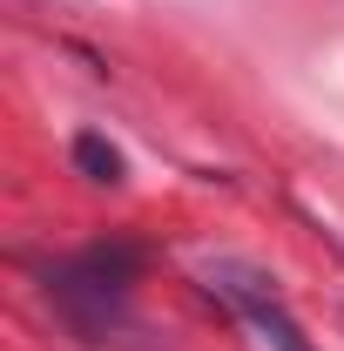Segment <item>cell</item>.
I'll return each instance as SVG.
<instances>
[{
    "label": "cell",
    "instance_id": "1",
    "mask_svg": "<svg viewBox=\"0 0 344 351\" xmlns=\"http://www.w3.org/2000/svg\"><path fill=\"white\" fill-rule=\"evenodd\" d=\"M135 277H142V250H135V243H95V250H82L75 263H61V270L47 277V291H54V304L68 311V324L101 331V324L122 317Z\"/></svg>",
    "mask_w": 344,
    "mask_h": 351
},
{
    "label": "cell",
    "instance_id": "2",
    "mask_svg": "<svg viewBox=\"0 0 344 351\" xmlns=\"http://www.w3.org/2000/svg\"><path fill=\"white\" fill-rule=\"evenodd\" d=\"M203 277H210V291L223 298V304H236L263 338H270V351H317V345H310V331L291 317V304L277 298V284L263 277L257 263H210Z\"/></svg>",
    "mask_w": 344,
    "mask_h": 351
},
{
    "label": "cell",
    "instance_id": "3",
    "mask_svg": "<svg viewBox=\"0 0 344 351\" xmlns=\"http://www.w3.org/2000/svg\"><path fill=\"white\" fill-rule=\"evenodd\" d=\"M75 169L88 176V182H108V189H115V182H122V149H115V142H108V135H75Z\"/></svg>",
    "mask_w": 344,
    "mask_h": 351
}]
</instances>
